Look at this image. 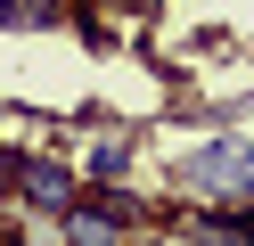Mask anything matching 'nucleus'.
I'll return each mask as SVG.
<instances>
[{
	"mask_svg": "<svg viewBox=\"0 0 254 246\" xmlns=\"http://www.w3.org/2000/svg\"><path fill=\"white\" fill-rule=\"evenodd\" d=\"M74 197H82L74 164H66V156H41V148H25V164H17V205H33L41 222H58Z\"/></svg>",
	"mask_w": 254,
	"mask_h": 246,
	"instance_id": "nucleus-3",
	"label": "nucleus"
},
{
	"mask_svg": "<svg viewBox=\"0 0 254 246\" xmlns=\"http://www.w3.org/2000/svg\"><path fill=\"white\" fill-rule=\"evenodd\" d=\"M148 230H156V213L131 189H82L58 213V246H139Z\"/></svg>",
	"mask_w": 254,
	"mask_h": 246,
	"instance_id": "nucleus-2",
	"label": "nucleus"
},
{
	"mask_svg": "<svg viewBox=\"0 0 254 246\" xmlns=\"http://www.w3.org/2000/svg\"><path fill=\"white\" fill-rule=\"evenodd\" d=\"M131 164H139V140L131 131H99V140L82 148V164H74V180H82V189H131Z\"/></svg>",
	"mask_w": 254,
	"mask_h": 246,
	"instance_id": "nucleus-4",
	"label": "nucleus"
},
{
	"mask_svg": "<svg viewBox=\"0 0 254 246\" xmlns=\"http://www.w3.org/2000/svg\"><path fill=\"white\" fill-rule=\"evenodd\" d=\"M17 164H25V148L0 140V205H17Z\"/></svg>",
	"mask_w": 254,
	"mask_h": 246,
	"instance_id": "nucleus-5",
	"label": "nucleus"
},
{
	"mask_svg": "<svg viewBox=\"0 0 254 246\" xmlns=\"http://www.w3.org/2000/svg\"><path fill=\"white\" fill-rule=\"evenodd\" d=\"M172 197H189V213H213V205H254V140H197L189 156H172Z\"/></svg>",
	"mask_w": 254,
	"mask_h": 246,
	"instance_id": "nucleus-1",
	"label": "nucleus"
}]
</instances>
